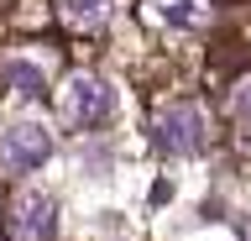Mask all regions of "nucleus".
I'll return each instance as SVG.
<instances>
[{"instance_id":"4","label":"nucleus","mask_w":251,"mask_h":241,"mask_svg":"<svg viewBox=\"0 0 251 241\" xmlns=\"http://www.w3.org/2000/svg\"><path fill=\"white\" fill-rule=\"evenodd\" d=\"M11 236L16 241H58V199L42 189H26L11 205Z\"/></svg>"},{"instance_id":"7","label":"nucleus","mask_w":251,"mask_h":241,"mask_svg":"<svg viewBox=\"0 0 251 241\" xmlns=\"http://www.w3.org/2000/svg\"><path fill=\"white\" fill-rule=\"evenodd\" d=\"M115 5H121V0H63V21L94 32V27H105V21L115 16Z\"/></svg>"},{"instance_id":"5","label":"nucleus","mask_w":251,"mask_h":241,"mask_svg":"<svg viewBox=\"0 0 251 241\" xmlns=\"http://www.w3.org/2000/svg\"><path fill=\"white\" fill-rule=\"evenodd\" d=\"M147 21L168 32H199L209 21V0H147Z\"/></svg>"},{"instance_id":"2","label":"nucleus","mask_w":251,"mask_h":241,"mask_svg":"<svg viewBox=\"0 0 251 241\" xmlns=\"http://www.w3.org/2000/svg\"><path fill=\"white\" fill-rule=\"evenodd\" d=\"M52 158V131L42 121H16L0 131V168L5 173H37Z\"/></svg>"},{"instance_id":"1","label":"nucleus","mask_w":251,"mask_h":241,"mask_svg":"<svg viewBox=\"0 0 251 241\" xmlns=\"http://www.w3.org/2000/svg\"><path fill=\"white\" fill-rule=\"evenodd\" d=\"M58 105H63V121H68V126L94 131V126H105L110 115H115V89H110L100 74H74Z\"/></svg>"},{"instance_id":"3","label":"nucleus","mask_w":251,"mask_h":241,"mask_svg":"<svg viewBox=\"0 0 251 241\" xmlns=\"http://www.w3.org/2000/svg\"><path fill=\"white\" fill-rule=\"evenodd\" d=\"M204 142H209V126H204L199 105H168V110L157 115V147L162 152L194 158V152H204Z\"/></svg>"},{"instance_id":"8","label":"nucleus","mask_w":251,"mask_h":241,"mask_svg":"<svg viewBox=\"0 0 251 241\" xmlns=\"http://www.w3.org/2000/svg\"><path fill=\"white\" fill-rule=\"evenodd\" d=\"M230 115L251 131V79H246V84H235V95H230Z\"/></svg>"},{"instance_id":"6","label":"nucleus","mask_w":251,"mask_h":241,"mask_svg":"<svg viewBox=\"0 0 251 241\" xmlns=\"http://www.w3.org/2000/svg\"><path fill=\"white\" fill-rule=\"evenodd\" d=\"M0 79H5V89H11V95H26V100L47 89L42 63H31V58H5V63H0Z\"/></svg>"}]
</instances>
